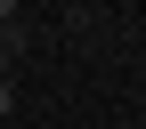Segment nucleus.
I'll return each instance as SVG.
<instances>
[{
	"instance_id": "obj_1",
	"label": "nucleus",
	"mask_w": 146,
	"mask_h": 129,
	"mask_svg": "<svg viewBox=\"0 0 146 129\" xmlns=\"http://www.w3.org/2000/svg\"><path fill=\"white\" fill-rule=\"evenodd\" d=\"M16 41H25V24H16V32H0V81H8V48Z\"/></svg>"
},
{
	"instance_id": "obj_2",
	"label": "nucleus",
	"mask_w": 146,
	"mask_h": 129,
	"mask_svg": "<svg viewBox=\"0 0 146 129\" xmlns=\"http://www.w3.org/2000/svg\"><path fill=\"white\" fill-rule=\"evenodd\" d=\"M8 113H16V89H8V81H0V121H8Z\"/></svg>"
},
{
	"instance_id": "obj_3",
	"label": "nucleus",
	"mask_w": 146,
	"mask_h": 129,
	"mask_svg": "<svg viewBox=\"0 0 146 129\" xmlns=\"http://www.w3.org/2000/svg\"><path fill=\"white\" fill-rule=\"evenodd\" d=\"M130 129H146V121H130Z\"/></svg>"
}]
</instances>
